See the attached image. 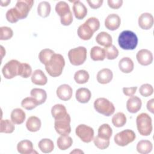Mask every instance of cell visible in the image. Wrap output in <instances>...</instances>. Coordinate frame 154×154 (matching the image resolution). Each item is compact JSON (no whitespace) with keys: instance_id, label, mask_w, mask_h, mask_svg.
Returning a JSON list of instances; mask_svg holds the SVG:
<instances>
[{"instance_id":"1","label":"cell","mask_w":154,"mask_h":154,"mask_svg":"<svg viewBox=\"0 0 154 154\" xmlns=\"http://www.w3.org/2000/svg\"><path fill=\"white\" fill-rule=\"evenodd\" d=\"M47 73L52 77H58L63 72L65 66L63 56L60 54H54L45 65Z\"/></svg>"},{"instance_id":"2","label":"cell","mask_w":154,"mask_h":154,"mask_svg":"<svg viewBox=\"0 0 154 154\" xmlns=\"http://www.w3.org/2000/svg\"><path fill=\"white\" fill-rule=\"evenodd\" d=\"M138 41L135 33L130 30L123 31L118 37L119 45L124 50H134L138 45Z\"/></svg>"},{"instance_id":"3","label":"cell","mask_w":154,"mask_h":154,"mask_svg":"<svg viewBox=\"0 0 154 154\" xmlns=\"http://www.w3.org/2000/svg\"><path fill=\"white\" fill-rule=\"evenodd\" d=\"M137 128L138 132L143 136L149 135L152 131V122L150 116L145 112L137 116L136 119Z\"/></svg>"},{"instance_id":"4","label":"cell","mask_w":154,"mask_h":154,"mask_svg":"<svg viewBox=\"0 0 154 154\" xmlns=\"http://www.w3.org/2000/svg\"><path fill=\"white\" fill-rule=\"evenodd\" d=\"M94 108L99 113L109 117L112 115L115 111L114 104L105 97H99L95 100Z\"/></svg>"},{"instance_id":"5","label":"cell","mask_w":154,"mask_h":154,"mask_svg":"<svg viewBox=\"0 0 154 154\" xmlns=\"http://www.w3.org/2000/svg\"><path fill=\"white\" fill-rule=\"evenodd\" d=\"M70 63L73 66L82 64L87 59V49L84 46H78L71 49L68 52Z\"/></svg>"},{"instance_id":"6","label":"cell","mask_w":154,"mask_h":154,"mask_svg":"<svg viewBox=\"0 0 154 154\" xmlns=\"http://www.w3.org/2000/svg\"><path fill=\"white\" fill-rule=\"evenodd\" d=\"M135 138L136 135L132 130L125 129L116 134L114 137V140L117 146L124 147L133 142Z\"/></svg>"},{"instance_id":"7","label":"cell","mask_w":154,"mask_h":154,"mask_svg":"<svg viewBox=\"0 0 154 154\" xmlns=\"http://www.w3.org/2000/svg\"><path fill=\"white\" fill-rule=\"evenodd\" d=\"M20 63L16 60L8 61L2 67V73L5 78L10 79L18 76Z\"/></svg>"},{"instance_id":"8","label":"cell","mask_w":154,"mask_h":154,"mask_svg":"<svg viewBox=\"0 0 154 154\" xmlns=\"http://www.w3.org/2000/svg\"><path fill=\"white\" fill-rule=\"evenodd\" d=\"M76 135L85 143H90L94 138L93 129L86 125L81 124L77 126L75 129Z\"/></svg>"},{"instance_id":"9","label":"cell","mask_w":154,"mask_h":154,"mask_svg":"<svg viewBox=\"0 0 154 154\" xmlns=\"http://www.w3.org/2000/svg\"><path fill=\"white\" fill-rule=\"evenodd\" d=\"M70 122L71 118L69 114L61 119L55 120L54 128L56 132L60 135H69L71 132Z\"/></svg>"},{"instance_id":"10","label":"cell","mask_w":154,"mask_h":154,"mask_svg":"<svg viewBox=\"0 0 154 154\" xmlns=\"http://www.w3.org/2000/svg\"><path fill=\"white\" fill-rule=\"evenodd\" d=\"M34 3L33 0H19L17 1L14 8L19 15L20 19H25L28 16Z\"/></svg>"},{"instance_id":"11","label":"cell","mask_w":154,"mask_h":154,"mask_svg":"<svg viewBox=\"0 0 154 154\" xmlns=\"http://www.w3.org/2000/svg\"><path fill=\"white\" fill-rule=\"evenodd\" d=\"M136 58L138 63L142 66H148L153 61V54L147 49H142L138 51Z\"/></svg>"},{"instance_id":"12","label":"cell","mask_w":154,"mask_h":154,"mask_svg":"<svg viewBox=\"0 0 154 154\" xmlns=\"http://www.w3.org/2000/svg\"><path fill=\"white\" fill-rule=\"evenodd\" d=\"M72 88L66 84L60 85L58 87L56 91V94L58 97L63 101L70 100L72 96Z\"/></svg>"},{"instance_id":"13","label":"cell","mask_w":154,"mask_h":154,"mask_svg":"<svg viewBox=\"0 0 154 154\" xmlns=\"http://www.w3.org/2000/svg\"><path fill=\"white\" fill-rule=\"evenodd\" d=\"M70 2L73 3L72 9L75 17L79 20L83 19L87 14V8L85 5L78 0L70 1Z\"/></svg>"},{"instance_id":"14","label":"cell","mask_w":154,"mask_h":154,"mask_svg":"<svg viewBox=\"0 0 154 154\" xmlns=\"http://www.w3.org/2000/svg\"><path fill=\"white\" fill-rule=\"evenodd\" d=\"M121 24L120 16L115 13L109 14L105 20V27L111 31H114L118 29Z\"/></svg>"},{"instance_id":"15","label":"cell","mask_w":154,"mask_h":154,"mask_svg":"<svg viewBox=\"0 0 154 154\" xmlns=\"http://www.w3.org/2000/svg\"><path fill=\"white\" fill-rule=\"evenodd\" d=\"M139 26L145 30L150 29L153 25L154 20L152 14L149 13H142L138 17Z\"/></svg>"},{"instance_id":"16","label":"cell","mask_w":154,"mask_h":154,"mask_svg":"<svg viewBox=\"0 0 154 154\" xmlns=\"http://www.w3.org/2000/svg\"><path fill=\"white\" fill-rule=\"evenodd\" d=\"M141 100L137 96H132L130 97L126 102V108L128 111L132 114L137 112L141 108Z\"/></svg>"},{"instance_id":"17","label":"cell","mask_w":154,"mask_h":154,"mask_svg":"<svg viewBox=\"0 0 154 154\" xmlns=\"http://www.w3.org/2000/svg\"><path fill=\"white\" fill-rule=\"evenodd\" d=\"M113 78L112 71L108 68H104L100 70L97 74V81L102 84H106L111 82Z\"/></svg>"},{"instance_id":"18","label":"cell","mask_w":154,"mask_h":154,"mask_svg":"<svg viewBox=\"0 0 154 154\" xmlns=\"http://www.w3.org/2000/svg\"><path fill=\"white\" fill-rule=\"evenodd\" d=\"M31 79L33 84L37 85H45L48 82V78L46 75L40 69L35 70L32 72Z\"/></svg>"},{"instance_id":"19","label":"cell","mask_w":154,"mask_h":154,"mask_svg":"<svg viewBox=\"0 0 154 154\" xmlns=\"http://www.w3.org/2000/svg\"><path fill=\"white\" fill-rule=\"evenodd\" d=\"M91 97V93L90 90L87 88L82 87L78 88L75 93V97L78 102L85 103L88 102Z\"/></svg>"},{"instance_id":"20","label":"cell","mask_w":154,"mask_h":154,"mask_svg":"<svg viewBox=\"0 0 154 154\" xmlns=\"http://www.w3.org/2000/svg\"><path fill=\"white\" fill-rule=\"evenodd\" d=\"M17 152L20 154H30L34 152L32 143L28 140H22L17 145Z\"/></svg>"},{"instance_id":"21","label":"cell","mask_w":154,"mask_h":154,"mask_svg":"<svg viewBox=\"0 0 154 154\" xmlns=\"http://www.w3.org/2000/svg\"><path fill=\"white\" fill-rule=\"evenodd\" d=\"M119 67L123 73H129L134 70V62L129 57H123L119 61Z\"/></svg>"},{"instance_id":"22","label":"cell","mask_w":154,"mask_h":154,"mask_svg":"<svg viewBox=\"0 0 154 154\" xmlns=\"http://www.w3.org/2000/svg\"><path fill=\"white\" fill-rule=\"evenodd\" d=\"M11 120L16 125H20L23 123L26 119V114L21 108L14 109L10 114Z\"/></svg>"},{"instance_id":"23","label":"cell","mask_w":154,"mask_h":154,"mask_svg":"<svg viewBox=\"0 0 154 154\" xmlns=\"http://www.w3.org/2000/svg\"><path fill=\"white\" fill-rule=\"evenodd\" d=\"M42 125L40 119L36 116H31L28 117L26 122L27 129L32 132H35L40 130Z\"/></svg>"},{"instance_id":"24","label":"cell","mask_w":154,"mask_h":154,"mask_svg":"<svg viewBox=\"0 0 154 154\" xmlns=\"http://www.w3.org/2000/svg\"><path fill=\"white\" fill-rule=\"evenodd\" d=\"M67 114L66 108L63 104H55L51 108V114L55 120L61 119Z\"/></svg>"},{"instance_id":"25","label":"cell","mask_w":154,"mask_h":154,"mask_svg":"<svg viewBox=\"0 0 154 154\" xmlns=\"http://www.w3.org/2000/svg\"><path fill=\"white\" fill-rule=\"evenodd\" d=\"M96 41L97 43L105 48L110 46L112 45V39L111 35L105 31L100 32L96 35Z\"/></svg>"},{"instance_id":"26","label":"cell","mask_w":154,"mask_h":154,"mask_svg":"<svg viewBox=\"0 0 154 154\" xmlns=\"http://www.w3.org/2000/svg\"><path fill=\"white\" fill-rule=\"evenodd\" d=\"M77 33L78 37L84 40H90L94 34L93 31L85 23L78 27Z\"/></svg>"},{"instance_id":"27","label":"cell","mask_w":154,"mask_h":154,"mask_svg":"<svg viewBox=\"0 0 154 154\" xmlns=\"http://www.w3.org/2000/svg\"><path fill=\"white\" fill-rule=\"evenodd\" d=\"M73 143L72 138L68 135H61L57 140V144L59 149L65 150L71 147Z\"/></svg>"},{"instance_id":"28","label":"cell","mask_w":154,"mask_h":154,"mask_svg":"<svg viewBox=\"0 0 154 154\" xmlns=\"http://www.w3.org/2000/svg\"><path fill=\"white\" fill-rule=\"evenodd\" d=\"M30 94L37 101L38 105H42L45 103L47 99V93L46 91L42 88H32L31 90Z\"/></svg>"},{"instance_id":"29","label":"cell","mask_w":154,"mask_h":154,"mask_svg":"<svg viewBox=\"0 0 154 154\" xmlns=\"http://www.w3.org/2000/svg\"><path fill=\"white\" fill-rule=\"evenodd\" d=\"M136 149L137 152L141 154H147L152 150L153 145L149 140H142L138 142Z\"/></svg>"},{"instance_id":"30","label":"cell","mask_w":154,"mask_h":154,"mask_svg":"<svg viewBox=\"0 0 154 154\" xmlns=\"http://www.w3.org/2000/svg\"><path fill=\"white\" fill-rule=\"evenodd\" d=\"M40 150L45 153H51L54 149V142L49 138H43L41 140L38 144Z\"/></svg>"},{"instance_id":"31","label":"cell","mask_w":154,"mask_h":154,"mask_svg":"<svg viewBox=\"0 0 154 154\" xmlns=\"http://www.w3.org/2000/svg\"><path fill=\"white\" fill-rule=\"evenodd\" d=\"M90 57L93 61H103L105 58L104 49L99 46H93L90 50Z\"/></svg>"},{"instance_id":"32","label":"cell","mask_w":154,"mask_h":154,"mask_svg":"<svg viewBox=\"0 0 154 154\" xmlns=\"http://www.w3.org/2000/svg\"><path fill=\"white\" fill-rule=\"evenodd\" d=\"M55 9L56 13L60 16V17H62L72 12L69 4L65 1H59L57 2Z\"/></svg>"},{"instance_id":"33","label":"cell","mask_w":154,"mask_h":154,"mask_svg":"<svg viewBox=\"0 0 154 154\" xmlns=\"http://www.w3.org/2000/svg\"><path fill=\"white\" fill-rule=\"evenodd\" d=\"M14 123L8 119H1L0 122V132L11 134L14 131Z\"/></svg>"},{"instance_id":"34","label":"cell","mask_w":154,"mask_h":154,"mask_svg":"<svg viewBox=\"0 0 154 154\" xmlns=\"http://www.w3.org/2000/svg\"><path fill=\"white\" fill-rule=\"evenodd\" d=\"M51 5L47 1H42L37 6V13L42 17H47L51 13Z\"/></svg>"},{"instance_id":"35","label":"cell","mask_w":154,"mask_h":154,"mask_svg":"<svg viewBox=\"0 0 154 154\" xmlns=\"http://www.w3.org/2000/svg\"><path fill=\"white\" fill-rule=\"evenodd\" d=\"M112 134V128L107 123H104L100 125L97 131V135L105 139L109 140Z\"/></svg>"},{"instance_id":"36","label":"cell","mask_w":154,"mask_h":154,"mask_svg":"<svg viewBox=\"0 0 154 154\" xmlns=\"http://www.w3.org/2000/svg\"><path fill=\"white\" fill-rule=\"evenodd\" d=\"M126 117L122 112H118L112 117V123L115 127L120 128L123 126L126 123Z\"/></svg>"},{"instance_id":"37","label":"cell","mask_w":154,"mask_h":154,"mask_svg":"<svg viewBox=\"0 0 154 154\" xmlns=\"http://www.w3.org/2000/svg\"><path fill=\"white\" fill-rule=\"evenodd\" d=\"M89 78V73L85 70H78L75 72L74 75V79L75 82L79 84H82L87 82Z\"/></svg>"},{"instance_id":"38","label":"cell","mask_w":154,"mask_h":154,"mask_svg":"<svg viewBox=\"0 0 154 154\" xmlns=\"http://www.w3.org/2000/svg\"><path fill=\"white\" fill-rule=\"evenodd\" d=\"M38 105L37 101L32 96L24 98L21 102V106L27 110H32Z\"/></svg>"},{"instance_id":"39","label":"cell","mask_w":154,"mask_h":154,"mask_svg":"<svg viewBox=\"0 0 154 154\" xmlns=\"http://www.w3.org/2000/svg\"><path fill=\"white\" fill-rule=\"evenodd\" d=\"M54 54V51L52 49H43L38 54V59L43 64L45 65Z\"/></svg>"},{"instance_id":"40","label":"cell","mask_w":154,"mask_h":154,"mask_svg":"<svg viewBox=\"0 0 154 154\" xmlns=\"http://www.w3.org/2000/svg\"><path fill=\"white\" fill-rule=\"evenodd\" d=\"M32 68L29 64L20 63L19 69V76H20L23 78H28L32 75Z\"/></svg>"},{"instance_id":"41","label":"cell","mask_w":154,"mask_h":154,"mask_svg":"<svg viewBox=\"0 0 154 154\" xmlns=\"http://www.w3.org/2000/svg\"><path fill=\"white\" fill-rule=\"evenodd\" d=\"M93 140L95 146H96V147L101 150H104L108 148L110 143L109 140L101 138L98 135L93 138Z\"/></svg>"},{"instance_id":"42","label":"cell","mask_w":154,"mask_h":154,"mask_svg":"<svg viewBox=\"0 0 154 154\" xmlns=\"http://www.w3.org/2000/svg\"><path fill=\"white\" fill-rule=\"evenodd\" d=\"M104 51L105 53V58H106L108 60H114L119 55V51L113 45L105 48Z\"/></svg>"},{"instance_id":"43","label":"cell","mask_w":154,"mask_h":154,"mask_svg":"<svg viewBox=\"0 0 154 154\" xmlns=\"http://www.w3.org/2000/svg\"><path fill=\"white\" fill-rule=\"evenodd\" d=\"M6 19L8 22L14 23L17 22L19 20H20L19 15L18 14L17 11L16 10L15 8H11L7 10L6 12Z\"/></svg>"},{"instance_id":"44","label":"cell","mask_w":154,"mask_h":154,"mask_svg":"<svg viewBox=\"0 0 154 154\" xmlns=\"http://www.w3.org/2000/svg\"><path fill=\"white\" fill-rule=\"evenodd\" d=\"M13 35V31L11 28L8 26L0 27V40H7Z\"/></svg>"},{"instance_id":"45","label":"cell","mask_w":154,"mask_h":154,"mask_svg":"<svg viewBox=\"0 0 154 154\" xmlns=\"http://www.w3.org/2000/svg\"><path fill=\"white\" fill-rule=\"evenodd\" d=\"M84 23L93 31V32H95L99 29L100 22L99 19L95 17H89Z\"/></svg>"},{"instance_id":"46","label":"cell","mask_w":154,"mask_h":154,"mask_svg":"<svg viewBox=\"0 0 154 154\" xmlns=\"http://www.w3.org/2000/svg\"><path fill=\"white\" fill-rule=\"evenodd\" d=\"M140 94L143 97H149L153 93V88L149 84H144L141 85L139 88Z\"/></svg>"},{"instance_id":"47","label":"cell","mask_w":154,"mask_h":154,"mask_svg":"<svg viewBox=\"0 0 154 154\" xmlns=\"http://www.w3.org/2000/svg\"><path fill=\"white\" fill-rule=\"evenodd\" d=\"M60 22L63 25H64V26L70 25L73 22L72 13L70 12L69 14H68L62 17H60Z\"/></svg>"},{"instance_id":"48","label":"cell","mask_w":154,"mask_h":154,"mask_svg":"<svg viewBox=\"0 0 154 154\" xmlns=\"http://www.w3.org/2000/svg\"><path fill=\"white\" fill-rule=\"evenodd\" d=\"M122 0H108L107 1L108 6L112 9H119L123 4Z\"/></svg>"},{"instance_id":"49","label":"cell","mask_w":154,"mask_h":154,"mask_svg":"<svg viewBox=\"0 0 154 154\" xmlns=\"http://www.w3.org/2000/svg\"><path fill=\"white\" fill-rule=\"evenodd\" d=\"M87 2L93 9H96L100 7L103 2V0H87Z\"/></svg>"},{"instance_id":"50","label":"cell","mask_w":154,"mask_h":154,"mask_svg":"<svg viewBox=\"0 0 154 154\" xmlns=\"http://www.w3.org/2000/svg\"><path fill=\"white\" fill-rule=\"evenodd\" d=\"M137 90V87H123V92L125 95L126 96L131 97L134 96V94L136 93Z\"/></svg>"},{"instance_id":"51","label":"cell","mask_w":154,"mask_h":154,"mask_svg":"<svg viewBox=\"0 0 154 154\" xmlns=\"http://www.w3.org/2000/svg\"><path fill=\"white\" fill-rule=\"evenodd\" d=\"M153 103H154V99H151L147 103V106H146L147 108V109L151 113H153L154 112V111H153Z\"/></svg>"},{"instance_id":"52","label":"cell","mask_w":154,"mask_h":154,"mask_svg":"<svg viewBox=\"0 0 154 154\" xmlns=\"http://www.w3.org/2000/svg\"><path fill=\"white\" fill-rule=\"evenodd\" d=\"M10 0H7V1H1V5L2 7H6L10 3Z\"/></svg>"},{"instance_id":"53","label":"cell","mask_w":154,"mask_h":154,"mask_svg":"<svg viewBox=\"0 0 154 154\" xmlns=\"http://www.w3.org/2000/svg\"><path fill=\"white\" fill-rule=\"evenodd\" d=\"M70 153H84V152L79 149H75L73 151L70 152Z\"/></svg>"},{"instance_id":"54","label":"cell","mask_w":154,"mask_h":154,"mask_svg":"<svg viewBox=\"0 0 154 154\" xmlns=\"http://www.w3.org/2000/svg\"><path fill=\"white\" fill-rule=\"evenodd\" d=\"M0 48H1V58H2L5 55V50L2 45L0 46Z\"/></svg>"}]
</instances>
